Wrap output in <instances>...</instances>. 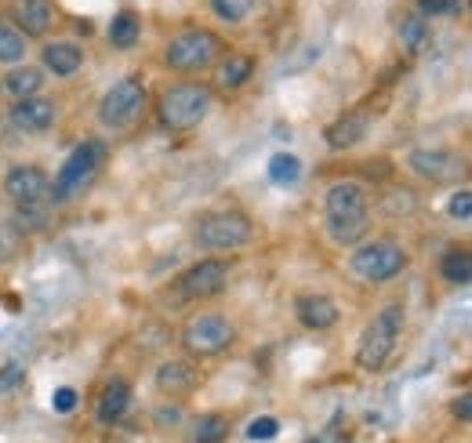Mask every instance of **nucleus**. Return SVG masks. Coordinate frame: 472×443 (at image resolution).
<instances>
[{"label":"nucleus","instance_id":"f257e3e1","mask_svg":"<svg viewBox=\"0 0 472 443\" xmlns=\"http://www.w3.org/2000/svg\"><path fill=\"white\" fill-rule=\"evenodd\" d=\"M324 211H327V237L342 247L360 244L371 230V218H367V193L360 182H335L324 196Z\"/></svg>","mask_w":472,"mask_h":443},{"label":"nucleus","instance_id":"f03ea898","mask_svg":"<svg viewBox=\"0 0 472 443\" xmlns=\"http://www.w3.org/2000/svg\"><path fill=\"white\" fill-rule=\"evenodd\" d=\"M207 109H211V88L200 80H182L161 95V102H156V121L168 131H189L207 117Z\"/></svg>","mask_w":472,"mask_h":443},{"label":"nucleus","instance_id":"7ed1b4c3","mask_svg":"<svg viewBox=\"0 0 472 443\" xmlns=\"http://www.w3.org/2000/svg\"><path fill=\"white\" fill-rule=\"evenodd\" d=\"M102 160H106V142L84 138V142L66 156V163L59 168L55 182H51V196H55V204H66V200L80 196V193L95 182V175H98V168H102Z\"/></svg>","mask_w":472,"mask_h":443},{"label":"nucleus","instance_id":"20e7f679","mask_svg":"<svg viewBox=\"0 0 472 443\" xmlns=\"http://www.w3.org/2000/svg\"><path fill=\"white\" fill-rule=\"evenodd\" d=\"M400 330H403V305H385L371 323L363 327L360 346H356V364L363 371H382L400 342Z\"/></svg>","mask_w":472,"mask_h":443},{"label":"nucleus","instance_id":"39448f33","mask_svg":"<svg viewBox=\"0 0 472 443\" xmlns=\"http://www.w3.org/2000/svg\"><path fill=\"white\" fill-rule=\"evenodd\" d=\"M219 59H222V40L211 29H200V26L175 33L164 51V63L175 73H200L207 66H215Z\"/></svg>","mask_w":472,"mask_h":443},{"label":"nucleus","instance_id":"423d86ee","mask_svg":"<svg viewBox=\"0 0 472 443\" xmlns=\"http://www.w3.org/2000/svg\"><path fill=\"white\" fill-rule=\"evenodd\" d=\"M196 244L207 251H236L244 244H251L254 237V222L244 211H207L196 218Z\"/></svg>","mask_w":472,"mask_h":443},{"label":"nucleus","instance_id":"0eeeda50","mask_svg":"<svg viewBox=\"0 0 472 443\" xmlns=\"http://www.w3.org/2000/svg\"><path fill=\"white\" fill-rule=\"evenodd\" d=\"M349 265H352V272L360 276V280L385 284V280H393V276L403 272L407 251L396 240H371V244H363V247L352 251Z\"/></svg>","mask_w":472,"mask_h":443},{"label":"nucleus","instance_id":"6e6552de","mask_svg":"<svg viewBox=\"0 0 472 443\" xmlns=\"http://www.w3.org/2000/svg\"><path fill=\"white\" fill-rule=\"evenodd\" d=\"M142 105H145L142 80L138 77H124L106 95H102V102H98V121H102V128L124 131V128H131L142 117Z\"/></svg>","mask_w":472,"mask_h":443},{"label":"nucleus","instance_id":"1a4fd4ad","mask_svg":"<svg viewBox=\"0 0 472 443\" xmlns=\"http://www.w3.org/2000/svg\"><path fill=\"white\" fill-rule=\"evenodd\" d=\"M233 339H236V327L222 313H200L182 330V346L193 356H219L233 346Z\"/></svg>","mask_w":472,"mask_h":443},{"label":"nucleus","instance_id":"9d476101","mask_svg":"<svg viewBox=\"0 0 472 443\" xmlns=\"http://www.w3.org/2000/svg\"><path fill=\"white\" fill-rule=\"evenodd\" d=\"M226 280H229V262L222 258H203L196 265H189L178 280H175V291L182 302H200V298H215L226 291Z\"/></svg>","mask_w":472,"mask_h":443},{"label":"nucleus","instance_id":"9b49d317","mask_svg":"<svg viewBox=\"0 0 472 443\" xmlns=\"http://www.w3.org/2000/svg\"><path fill=\"white\" fill-rule=\"evenodd\" d=\"M410 171L422 175L426 182H458L468 175V160L454 149H414L407 156Z\"/></svg>","mask_w":472,"mask_h":443},{"label":"nucleus","instance_id":"f8f14e48","mask_svg":"<svg viewBox=\"0 0 472 443\" xmlns=\"http://www.w3.org/2000/svg\"><path fill=\"white\" fill-rule=\"evenodd\" d=\"M8 121H12L19 131L44 135V131L55 128V121H59V105H55V98H47V95L40 91V95L19 98V102L8 109Z\"/></svg>","mask_w":472,"mask_h":443},{"label":"nucleus","instance_id":"ddd939ff","mask_svg":"<svg viewBox=\"0 0 472 443\" xmlns=\"http://www.w3.org/2000/svg\"><path fill=\"white\" fill-rule=\"evenodd\" d=\"M51 193V179L44 175V168H37V163H15V168H8L4 175V196L19 207L26 204H37Z\"/></svg>","mask_w":472,"mask_h":443},{"label":"nucleus","instance_id":"4468645a","mask_svg":"<svg viewBox=\"0 0 472 443\" xmlns=\"http://www.w3.org/2000/svg\"><path fill=\"white\" fill-rule=\"evenodd\" d=\"M12 22L26 37H44V33H51V26H55V4H51V0H15Z\"/></svg>","mask_w":472,"mask_h":443},{"label":"nucleus","instance_id":"2eb2a0df","mask_svg":"<svg viewBox=\"0 0 472 443\" xmlns=\"http://www.w3.org/2000/svg\"><path fill=\"white\" fill-rule=\"evenodd\" d=\"M128 407H131V385L124 378H113V381L102 385V393L95 400V422L113 425L128 414Z\"/></svg>","mask_w":472,"mask_h":443},{"label":"nucleus","instance_id":"dca6fc26","mask_svg":"<svg viewBox=\"0 0 472 443\" xmlns=\"http://www.w3.org/2000/svg\"><path fill=\"white\" fill-rule=\"evenodd\" d=\"M294 313H298V323L309 327V330H327L342 320L335 298H327V295H302L294 302Z\"/></svg>","mask_w":472,"mask_h":443},{"label":"nucleus","instance_id":"f3484780","mask_svg":"<svg viewBox=\"0 0 472 443\" xmlns=\"http://www.w3.org/2000/svg\"><path fill=\"white\" fill-rule=\"evenodd\" d=\"M40 59H44V70H47V73H55V77H73V73L84 70V47L73 44V40H51V44H44Z\"/></svg>","mask_w":472,"mask_h":443},{"label":"nucleus","instance_id":"a211bd4d","mask_svg":"<svg viewBox=\"0 0 472 443\" xmlns=\"http://www.w3.org/2000/svg\"><path fill=\"white\" fill-rule=\"evenodd\" d=\"M196 381H200V371L186 360H171V364H164L161 371H156V389H161L164 397H171V400L189 397L196 389Z\"/></svg>","mask_w":472,"mask_h":443},{"label":"nucleus","instance_id":"6ab92c4d","mask_svg":"<svg viewBox=\"0 0 472 443\" xmlns=\"http://www.w3.org/2000/svg\"><path fill=\"white\" fill-rule=\"evenodd\" d=\"M367 131H371V113H367V109H352V113L338 117V121L324 131V138H327L331 149H349V146L363 142Z\"/></svg>","mask_w":472,"mask_h":443},{"label":"nucleus","instance_id":"aec40b11","mask_svg":"<svg viewBox=\"0 0 472 443\" xmlns=\"http://www.w3.org/2000/svg\"><path fill=\"white\" fill-rule=\"evenodd\" d=\"M4 91L19 102V98H29V95H40L44 91V70L37 66H12L8 77H4Z\"/></svg>","mask_w":472,"mask_h":443},{"label":"nucleus","instance_id":"412c9836","mask_svg":"<svg viewBox=\"0 0 472 443\" xmlns=\"http://www.w3.org/2000/svg\"><path fill=\"white\" fill-rule=\"evenodd\" d=\"M251 73H254V59H251V54H244V51L226 54V59L219 63V88H226V91L244 88L251 80Z\"/></svg>","mask_w":472,"mask_h":443},{"label":"nucleus","instance_id":"4be33fe9","mask_svg":"<svg viewBox=\"0 0 472 443\" xmlns=\"http://www.w3.org/2000/svg\"><path fill=\"white\" fill-rule=\"evenodd\" d=\"M26 59V33L0 15V66H19Z\"/></svg>","mask_w":472,"mask_h":443},{"label":"nucleus","instance_id":"5701e85b","mask_svg":"<svg viewBox=\"0 0 472 443\" xmlns=\"http://www.w3.org/2000/svg\"><path fill=\"white\" fill-rule=\"evenodd\" d=\"M226 436H229L226 414H200L189 425V443H226Z\"/></svg>","mask_w":472,"mask_h":443},{"label":"nucleus","instance_id":"b1692460","mask_svg":"<svg viewBox=\"0 0 472 443\" xmlns=\"http://www.w3.org/2000/svg\"><path fill=\"white\" fill-rule=\"evenodd\" d=\"M138 37H142V19H138L135 12H120V15L110 22V44H113V47L128 51V47L138 44Z\"/></svg>","mask_w":472,"mask_h":443},{"label":"nucleus","instance_id":"393cba45","mask_svg":"<svg viewBox=\"0 0 472 443\" xmlns=\"http://www.w3.org/2000/svg\"><path fill=\"white\" fill-rule=\"evenodd\" d=\"M440 276L447 284H472V251H447L440 258Z\"/></svg>","mask_w":472,"mask_h":443},{"label":"nucleus","instance_id":"a878e982","mask_svg":"<svg viewBox=\"0 0 472 443\" xmlns=\"http://www.w3.org/2000/svg\"><path fill=\"white\" fill-rule=\"evenodd\" d=\"M298 175H302V160H298L294 153H277V156L269 160V179H273L277 186H294Z\"/></svg>","mask_w":472,"mask_h":443},{"label":"nucleus","instance_id":"bb28decb","mask_svg":"<svg viewBox=\"0 0 472 443\" xmlns=\"http://www.w3.org/2000/svg\"><path fill=\"white\" fill-rule=\"evenodd\" d=\"M400 40L407 51H418L426 40H429V26H426V15H407L400 22Z\"/></svg>","mask_w":472,"mask_h":443},{"label":"nucleus","instance_id":"cd10ccee","mask_svg":"<svg viewBox=\"0 0 472 443\" xmlns=\"http://www.w3.org/2000/svg\"><path fill=\"white\" fill-rule=\"evenodd\" d=\"M211 12L222 22H244L254 12V0H211Z\"/></svg>","mask_w":472,"mask_h":443},{"label":"nucleus","instance_id":"c85d7f7f","mask_svg":"<svg viewBox=\"0 0 472 443\" xmlns=\"http://www.w3.org/2000/svg\"><path fill=\"white\" fill-rule=\"evenodd\" d=\"M277 432H280V422L269 418V414H261V418H254V422L247 425V439H254V443H269Z\"/></svg>","mask_w":472,"mask_h":443},{"label":"nucleus","instance_id":"c756f323","mask_svg":"<svg viewBox=\"0 0 472 443\" xmlns=\"http://www.w3.org/2000/svg\"><path fill=\"white\" fill-rule=\"evenodd\" d=\"M77 404H80V397H77V389H70V385H59L55 397H51V407H55L59 414H73Z\"/></svg>","mask_w":472,"mask_h":443},{"label":"nucleus","instance_id":"7c9ffc66","mask_svg":"<svg viewBox=\"0 0 472 443\" xmlns=\"http://www.w3.org/2000/svg\"><path fill=\"white\" fill-rule=\"evenodd\" d=\"M461 0H418V15H454Z\"/></svg>","mask_w":472,"mask_h":443},{"label":"nucleus","instance_id":"2f4dec72","mask_svg":"<svg viewBox=\"0 0 472 443\" xmlns=\"http://www.w3.org/2000/svg\"><path fill=\"white\" fill-rule=\"evenodd\" d=\"M447 214L451 218H472V189H458L447 204Z\"/></svg>","mask_w":472,"mask_h":443},{"label":"nucleus","instance_id":"473e14b6","mask_svg":"<svg viewBox=\"0 0 472 443\" xmlns=\"http://www.w3.org/2000/svg\"><path fill=\"white\" fill-rule=\"evenodd\" d=\"M19 381H22V367L19 364H4V367H0V393L15 389Z\"/></svg>","mask_w":472,"mask_h":443},{"label":"nucleus","instance_id":"72a5a7b5","mask_svg":"<svg viewBox=\"0 0 472 443\" xmlns=\"http://www.w3.org/2000/svg\"><path fill=\"white\" fill-rule=\"evenodd\" d=\"M451 414L458 422H472V393H461L454 404H451Z\"/></svg>","mask_w":472,"mask_h":443},{"label":"nucleus","instance_id":"f704fd0d","mask_svg":"<svg viewBox=\"0 0 472 443\" xmlns=\"http://www.w3.org/2000/svg\"><path fill=\"white\" fill-rule=\"evenodd\" d=\"M305 443H327V439H320V436H317V439H305Z\"/></svg>","mask_w":472,"mask_h":443},{"label":"nucleus","instance_id":"c9c22d12","mask_svg":"<svg viewBox=\"0 0 472 443\" xmlns=\"http://www.w3.org/2000/svg\"><path fill=\"white\" fill-rule=\"evenodd\" d=\"M468 8H472V0H468Z\"/></svg>","mask_w":472,"mask_h":443}]
</instances>
